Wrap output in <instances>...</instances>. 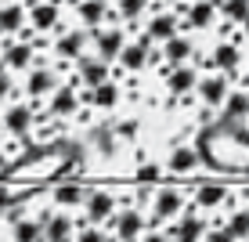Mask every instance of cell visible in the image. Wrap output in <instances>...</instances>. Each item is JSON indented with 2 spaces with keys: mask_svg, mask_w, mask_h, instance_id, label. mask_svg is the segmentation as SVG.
Instances as JSON below:
<instances>
[{
  "mask_svg": "<svg viewBox=\"0 0 249 242\" xmlns=\"http://www.w3.org/2000/svg\"><path fill=\"white\" fill-rule=\"evenodd\" d=\"M199 152L202 163H210L213 170H224V174H246L249 170V134L238 127H213V130L199 134Z\"/></svg>",
  "mask_w": 249,
  "mask_h": 242,
  "instance_id": "obj_1",
  "label": "cell"
},
{
  "mask_svg": "<svg viewBox=\"0 0 249 242\" xmlns=\"http://www.w3.org/2000/svg\"><path fill=\"white\" fill-rule=\"evenodd\" d=\"M72 155H76V145H47V149H33L25 152L7 177L15 185H44V181H54L72 170Z\"/></svg>",
  "mask_w": 249,
  "mask_h": 242,
  "instance_id": "obj_2",
  "label": "cell"
},
{
  "mask_svg": "<svg viewBox=\"0 0 249 242\" xmlns=\"http://www.w3.org/2000/svg\"><path fill=\"white\" fill-rule=\"evenodd\" d=\"M199 101L206 109H224V101H228V94H231V76L224 73H206L202 80H199Z\"/></svg>",
  "mask_w": 249,
  "mask_h": 242,
  "instance_id": "obj_3",
  "label": "cell"
},
{
  "mask_svg": "<svg viewBox=\"0 0 249 242\" xmlns=\"http://www.w3.org/2000/svg\"><path fill=\"white\" fill-rule=\"evenodd\" d=\"M242 123H249V87H238L228 94L224 109H220V127H231L238 130Z\"/></svg>",
  "mask_w": 249,
  "mask_h": 242,
  "instance_id": "obj_4",
  "label": "cell"
},
{
  "mask_svg": "<svg viewBox=\"0 0 249 242\" xmlns=\"http://www.w3.org/2000/svg\"><path fill=\"white\" fill-rule=\"evenodd\" d=\"M199 80L202 76L195 73V65H177V69L166 73V94L174 101H184L192 91H199Z\"/></svg>",
  "mask_w": 249,
  "mask_h": 242,
  "instance_id": "obj_5",
  "label": "cell"
},
{
  "mask_svg": "<svg viewBox=\"0 0 249 242\" xmlns=\"http://www.w3.org/2000/svg\"><path fill=\"white\" fill-rule=\"evenodd\" d=\"M144 37H148L152 44H166V40L181 37V15H174V11H156V15L148 19Z\"/></svg>",
  "mask_w": 249,
  "mask_h": 242,
  "instance_id": "obj_6",
  "label": "cell"
},
{
  "mask_svg": "<svg viewBox=\"0 0 249 242\" xmlns=\"http://www.w3.org/2000/svg\"><path fill=\"white\" fill-rule=\"evenodd\" d=\"M94 44H98V58L101 62H116V58L123 55V47H126V33L119 29V25H108V29H98Z\"/></svg>",
  "mask_w": 249,
  "mask_h": 242,
  "instance_id": "obj_7",
  "label": "cell"
},
{
  "mask_svg": "<svg viewBox=\"0 0 249 242\" xmlns=\"http://www.w3.org/2000/svg\"><path fill=\"white\" fill-rule=\"evenodd\" d=\"M213 73H224V76H231V73H238L242 69V47L235 44V40H220L217 47H213Z\"/></svg>",
  "mask_w": 249,
  "mask_h": 242,
  "instance_id": "obj_8",
  "label": "cell"
},
{
  "mask_svg": "<svg viewBox=\"0 0 249 242\" xmlns=\"http://www.w3.org/2000/svg\"><path fill=\"white\" fill-rule=\"evenodd\" d=\"M202 163V152H199V145H177L174 152L166 155V170L170 174H192L195 167Z\"/></svg>",
  "mask_w": 249,
  "mask_h": 242,
  "instance_id": "obj_9",
  "label": "cell"
},
{
  "mask_svg": "<svg viewBox=\"0 0 249 242\" xmlns=\"http://www.w3.org/2000/svg\"><path fill=\"white\" fill-rule=\"evenodd\" d=\"M220 7L217 0H192V4L184 7V22L192 25V29H210L213 22H217Z\"/></svg>",
  "mask_w": 249,
  "mask_h": 242,
  "instance_id": "obj_10",
  "label": "cell"
},
{
  "mask_svg": "<svg viewBox=\"0 0 249 242\" xmlns=\"http://www.w3.org/2000/svg\"><path fill=\"white\" fill-rule=\"evenodd\" d=\"M148 62H152V40H148V37H141V40H134V44H126L123 55H119V65H123L126 73H137V69H144Z\"/></svg>",
  "mask_w": 249,
  "mask_h": 242,
  "instance_id": "obj_11",
  "label": "cell"
},
{
  "mask_svg": "<svg viewBox=\"0 0 249 242\" xmlns=\"http://www.w3.org/2000/svg\"><path fill=\"white\" fill-rule=\"evenodd\" d=\"M162 58H166V65L170 69H177V65H192V58H195V44L188 37H174V40H166L162 44Z\"/></svg>",
  "mask_w": 249,
  "mask_h": 242,
  "instance_id": "obj_12",
  "label": "cell"
},
{
  "mask_svg": "<svg viewBox=\"0 0 249 242\" xmlns=\"http://www.w3.org/2000/svg\"><path fill=\"white\" fill-rule=\"evenodd\" d=\"M33 58H36V47L25 44V40H11V44H4V69L11 73V69H29Z\"/></svg>",
  "mask_w": 249,
  "mask_h": 242,
  "instance_id": "obj_13",
  "label": "cell"
},
{
  "mask_svg": "<svg viewBox=\"0 0 249 242\" xmlns=\"http://www.w3.org/2000/svg\"><path fill=\"white\" fill-rule=\"evenodd\" d=\"M83 47H87V33L83 29H69V33H62L58 37V44H54V51L65 58V62H83Z\"/></svg>",
  "mask_w": 249,
  "mask_h": 242,
  "instance_id": "obj_14",
  "label": "cell"
},
{
  "mask_svg": "<svg viewBox=\"0 0 249 242\" xmlns=\"http://www.w3.org/2000/svg\"><path fill=\"white\" fill-rule=\"evenodd\" d=\"M152 210H156L159 221H170V217H177V213L184 210V195L177 192V188H159V195H156V203H152Z\"/></svg>",
  "mask_w": 249,
  "mask_h": 242,
  "instance_id": "obj_15",
  "label": "cell"
},
{
  "mask_svg": "<svg viewBox=\"0 0 249 242\" xmlns=\"http://www.w3.org/2000/svg\"><path fill=\"white\" fill-rule=\"evenodd\" d=\"M4 127H7V134L25 137L33 130V105H11L4 112Z\"/></svg>",
  "mask_w": 249,
  "mask_h": 242,
  "instance_id": "obj_16",
  "label": "cell"
},
{
  "mask_svg": "<svg viewBox=\"0 0 249 242\" xmlns=\"http://www.w3.org/2000/svg\"><path fill=\"white\" fill-rule=\"evenodd\" d=\"M76 109H80V94H76V87H58L54 94H51V101H47L51 116H72Z\"/></svg>",
  "mask_w": 249,
  "mask_h": 242,
  "instance_id": "obj_17",
  "label": "cell"
},
{
  "mask_svg": "<svg viewBox=\"0 0 249 242\" xmlns=\"http://www.w3.org/2000/svg\"><path fill=\"white\" fill-rule=\"evenodd\" d=\"M76 15H80V22L87 25V29H98V25H105V19H108V4L105 0H80V4H76Z\"/></svg>",
  "mask_w": 249,
  "mask_h": 242,
  "instance_id": "obj_18",
  "label": "cell"
},
{
  "mask_svg": "<svg viewBox=\"0 0 249 242\" xmlns=\"http://www.w3.org/2000/svg\"><path fill=\"white\" fill-rule=\"evenodd\" d=\"M116 221V235H119V242H137L141 239V228H144V217L137 210H126V213H119V217H112Z\"/></svg>",
  "mask_w": 249,
  "mask_h": 242,
  "instance_id": "obj_19",
  "label": "cell"
},
{
  "mask_svg": "<svg viewBox=\"0 0 249 242\" xmlns=\"http://www.w3.org/2000/svg\"><path fill=\"white\" fill-rule=\"evenodd\" d=\"M112 210H116V199H112V192H90L87 195V217L90 221H112Z\"/></svg>",
  "mask_w": 249,
  "mask_h": 242,
  "instance_id": "obj_20",
  "label": "cell"
},
{
  "mask_svg": "<svg viewBox=\"0 0 249 242\" xmlns=\"http://www.w3.org/2000/svg\"><path fill=\"white\" fill-rule=\"evenodd\" d=\"M228 188L224 185H199V192H195L192 199H195V206L199 210H220V206L228 203Z\"/></svg>",
  "mask_w": 249,
  "mask_h": 242,
  "instance_id": "obj_21",
  "label": "cell"
},
{
  "mask_svg": "<svg viewBox=\"0 0 249 242\" xmlns=\"http://www.w3.org/2000/svg\"><path fill=\"white\" fill-rule=\"evenodd\" d=\"M54 25H58V4H36L29 11V29L33 33L44 37V33H51Z\"/></svg>",
  "mask_w": 249,
  "mask_h": 242,
  "instance_id": "obj_22",
  "label": "cell"
},
{
  "mask_svg": "<svg viewBox=\"0 0 249 242\" xmlns=\"http://www.w3.org/2000/svg\"><path fill=\"white\" fill-rule=\"evenodd\" d=\"M25 91H29V98H44V94L58 91V80H54L51 69H33L29 80H25Z\"/></svg>",
  "mask_w": 249,
  "mask_h": 242,
  "instance_id": "obj_23",
  "label": "cell"
},
{
  "mask_svg": "<svg viewBox=\"0 0 249 242\" xmlns=\"http://www.w3.org/2000/svg\"><path fill=\"white\" fill-rule=\"evenodd\" d=\"M25 22H29V11H25L22 4H15V0H11V4L0 7V33H18Z\"/></svg>",
  "mask_w": 249,
  "mask_h": 242,
  "instance_id": "obj_24",
  "label": "cell"
},
{
  "mask_svg": "<svg viewBox=\"0 0 249 242\" xmlns=\"http://www.w3.org/2000/svg\"><path fill=\"white\" fill-rule=\"evenodd\" d=\"M119 98H123L119 83H116V80H108V83H101V87H94L90 105H94V109H101V112H108V109H116V105H119Z\"/></svg>",
  "mask_w": 249,
  "mask_h": 242,
  "instance_id": "obj_25",
  "label": "cell"
},
{
  "mask_svg": "<svg viewBox=\"0 0 249 242\" xmlns=\"http://www.w3.org/2000/svg\"><path fill=\"white\" fill-rule=\"evenodd\" d=\"M80 76H83L87 87H101V83H108V62H101V58H83Z\"/></svg>",
  "mask_w": 249,
  "mask_h": 242,
  "instance_id": "obj_26",
  "label": "cell"
},
{
  "mask_svg": "<svg viewBox=\"0 0 249 242\" xmlns=\"http://www.w3.org/2000/svg\"><path fill=\"white\" fill-rule=\"evenodd\" d=\"M69 235H72V221L65 213H54V217L44 221V239L47 242H69Z\"/></svg>",
  "mask_w": 249,
  "mask_h": 242,
  "instance_id": "obj_27",
  "label": "cell"
},
{
  "mask_svg": "<svg viewBox=\"0 0 249 242\" xmlns=\"http://www.w3.org/2000/svg\"><path fill=\"white\" fill-rule=\"evenodd\" d=\"M206 221L195 217V213H188V217L181 221V228H177V242H202L206 239Z\"/></svg>",
  "mask_w": 249,
  "mask_h": 242,
  "instance_id": "obj_28",
  "label": "cell"
},
{
  "mask_svg": "<svg viewBox=\"0 0 249 242\" xmlns=\"http://www.w3.org/2000/svg\"><path fill=\"white\" fill-rule=\"evenodd\" d=\"M224 228L235 235V242H246V239H249V206H238V210H231L228 221H224Z\"/></svg>",
  "mask_w": 249,
  "mask_h": 242,
  "instance_id": "obj_29",
  "label": "cell"
},
{
  "mask_svg": "<svg viewBox=\"0 0 249 242\" xmlns=\"http://www.w3.org/2000/svg\"><path fill=\"white\" fill-rule=\"evenodd\" d=\"M90 145H94V149H98L101 155H116V145H119L116 127H98V130L90 134Z\"/></svg>",
  "mask_w": 249,
  "mask_h": 242,
  "instance_id": "obj_30",
  "label": "cell"
},
{
  "mask_svg": "<svg viewBox=\"0 0 249 242\" xmlns=\"http://www.w3.org/2000/svg\"><path fill=\"white\" fill-rule=\"evenodd\" d=\"M40 239H44V221H33V217L15 221V242H40Z\"/></svg>",
  "mask_w": 249,
  "mask_h": 242,
  "instance_id": "obj_31",
  "label": "cell"
},
{
  "mask_svg": "<svg viewBox=\"0 0 249 242\" xmlns=\"http://www.w3.org/2000/svg\"><path fill=\"white\" fill-rule=\"evenodd\" d=\"M217 7H220V15H224L228 22H235V25H242L249 19V0H217Z\"/></svg>",
  "mask_w": 249,
  "mask_h": 242,
  "instance_id": "obj_32",
  "label": "cell"
},
{
  "mask_svg": "<svg viewBox=\"0 0 249 242\" xmlns=\"http://www.w3.org/2000/svg\"><path fill=\"white\" fill-rule=\"evenodd\" d=\"M54 203L58 206H80V203H87V192L80 185H62V188H54Z\"/></svg>",
  "mask_w": 249,
  "mask_h": 242,
  "instance_id": "obj_33",
  "label": "cell"
},
{
  "mask_svg": "<svg viewBox=\"0 0 249 242\" xmlns=\"http://www.w3.org/2000/svg\"><path fill=\"white\" fill-rule=\"evenodd\" d=\"M144 7H148V0H119V7H116V19L134 22V19H141V15H144Z\"/></svg>",
  "mask_w": 249,
  "mask_h": 242,
  "instance_id": "obj_34",
  "label": "cell"
},
{
  "mask_svg": "<svg viewBox=\"0 0 249 242\" xmlns=\"http://www.w3.org/2000/svg\"><path fill=\"white\" fill-rule=\"evenodd\" d=\"M159 177H162V167H156V163H144V167H137V174H134L137 185H152V181H159Z\"/></svg>",
  "mask_w": 249,
  "mask_h": 242,
  "instance_id": "obj_35",
  "label": "cell"
},
{
  "mask_svg": "<svg viewBox=\"0 0 249 242\" xmlns=\"http://www.w3.org/2000/svg\"><path fill=\"white\" fill-rule=\"evenodd\" d=\"M137 130H141V123H137V119H123V123H116V134L126 137V141H134Z\"/></svg>",
  "mask_w": 249,
  "mask_h": 242,
  "instance_id": "obj_36",
  "label": "cell"
},
{
  "mask_svg": "<svg viewBox=\"0 0 249 242\" xmlns=\"http://www.w3.org/2000/svg\"><path fill=\"white\" fill-rule=\"evenodd\" d=\"M202 242H235V235H231L224 224H220V228H210V231H206V239H202Z\"/></svg>",
  "mask_w": 249,
  "mask_h": 242,
  "instance_id": "obj_37",
  "label": "cell"
},
{
  "mask_svg": "<svg viewBox=\"0 0 249 242\" xmlns=\"http://www.w3.org/2000/svg\"><path fill=\"white\" fill-rule=\"evenodd\" d=\"M11 91H15V80H11V73H7V69L0 65V101H4V98H11Z\"/></svg>",
  "mask_w": 249,
  "mask_h": 242,
  "instance_id": "obj_38",
  "label": "cell"
},
{
  "mask_svg": "<svg viewBox=\"0 0 249 242\" xmlns=\"http://www.w3.org/2000/svg\"><path fill=\"white\" fill-rule=\"evenodd\" d=\"M76 242H105V235H101L98 228H87V231H80V239Z\"/></svg>",
  "mask_w": 249,
  "mask_h": 242,
  "instance_id": "obj_39",
  "label": "cell"
},
{
  "mask_svg": "<svg viewBox=\"0 0 249 242\" xmlns=\"http://www.w3.org/2000/svg\"><path fill=\"white\" fill-rule=\"evenodd\" d=\"M11 203H15V192H11L7 185H0V210H7Z\"/></svg>",
  "mask_w": 249,
  "mask_h": 242,
  "instance_id": "obj_40",
  "label": "cell"
},
{
  "mask_svg": "<svg viewBox=\"0 0 249 242\" xmlns=\"http://www.w3.org/2000/svg\"><path fill=\"white\" fill-rule=\"evenodd\" d=\"M141 242H170V239H162V235H144Z\"/></svg>",
  "mask_w": 249,
  "mask_h": 242,
  "instance_id": "obj_41",
  "label": "cell"
},
{
  "mask_svg": "<svg viewBox=\"0 0 249 242\" xmlns=\"http://www.w3.org/2000/svg\"><path fill=\"white\" fill-rule=\"evenodd\" d=\"M242 33H246V37H249V19H246V22H242Z\"/></svg>",
  "mask_w": 249,
  "mask_h": 242,
  "instance_id": "obj_42",
  "label": "cell"
},
{
  "mask_svg": "<svg viewBox=\"0 0 249 242\" xmlns=\"http://www.w3.org/2000/svg\"><path fill=\"white\" fill-rule=\"evenodd\" d=\"M174 4H181V0H174Z\"/></svg>",
  "mask_w": 249,
  "mask_h": 242,
  "instance_id": "obj_43",
  "label": "cell"
},
{
  "mask_svg": "<svg viewBox=\"0 0 249 242\" xmlns=\"http://www.w3.org/2000/svg\"><path fill=\"white\" fill-rule=\"evenodd\" d=\"M246 242H249V239H246Z\"/></svg>",
  "mask_w": 249,
  "mask_h": 242,
  "instance_id": "obj_44",
  "label": "cell"
}]
</instances>
